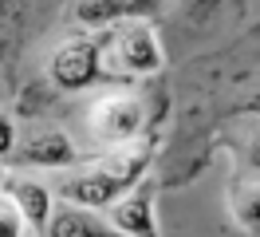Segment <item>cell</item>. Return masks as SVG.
Instances as JSON below:
<instances>
[{
    "label": "cell",
    "mask_w": 260,
    "mask_h": 237,
    "mask_svg": "<svg viewBox=\"0 0 260 237\" xmlns=\"http://www.w3.org/2000/svg\"><path fill=\"white\" fill-rule=\"evenodd\" d=\"M233 214L248 229H260V186H237L233 190Z\"/></svg>",
    "instance_id": "ba28073f"
},
{
    "label": "cell",
    "mask_w": 260,
    "mask_h": 237,
    "mask_svg": "<svg viewBox=\"0 0 260 237\" xmlns=\"http://www.w3.org/2000/svg\"><path fill=\"white\" fill-rule=\"evenodd\" d=\"M99 71V47L79 36V40H67L55 56H51V79L59 87H87Z\"/></svg>",
    "instance_id": "3957f363"
},
{
    "label": "cell",
    "mask_w": 260,
    "mask_h": 237,
    "mask_svg": "<svg viewBox=\"0 0 260 237\" xmlns=\"http://www.w3.org/2000/svg\"><path fill=\"white\" fill-rule=\"evenodd\" d=\"M12 194H16L20 214H24L28 221H44L48 218V190L40 186V182H16Z\"/></svg>",
    "instance_id": "52a82bcc"
},
{
    "label": "cell",
    "mask_w": 260,
    "mask_h": 237,
    "mask_svg": "<svg viewBox=\"0 0 260 237\" xmlns=\"http://www.w3.org/2000/svg\"><path fill=\"white\" fill-rule=\"evenodd\" d=\"M87 237H103V229H95V233H87Z\"/></svg>",
    "instance_id": "7c38bea8"
},
{
    "label": "cell",
    "mask_w": 260,
    "mask_h": 237,
    "mask_svg": "<svg viewBox=\"0 0 260 237\" xmlns=\"http://www.w3.org/2000/svg\"><path fill=\"white\" fill-rule=\"evenodd\" d=\"M99 67L111 75H154L162 67V44L150 24H118L99 47Z\"/></svg>",
    "instance_id": "6da1fadb"
},
{
    "label": "cell",
    "mask_w": 260,
    "mask_h": 237,
    "mask_svg": "<svg viewBox=\"0 0 260 237\" xmlns=\"http://www.w3.org/2000/svg\"><path fill=\"white\" fill-rule=\"evenodd\" d=\"M12 146V130H8V119L0 115V150H8Z\"/></svg>",
    "instance_id": "30bf717a"
},
{
    "label": "cell",
    "mask_w": 260,
    "mask_h": 237,
    "mask_svg": "<svg viewBox=\"0 0 260 237\" xmlns=\"http://www.w3.org/2000/svg\"><path fill=\"white\" fill-rule=\"evenodd\" d=\"M146 123V111L134 95H111V99H99L91 107V130L95 139L111 142V146H122V142L138 139V130Z\"/></svg>",
    "instance_id": "7a4b0ae2"
},
{
    "label": "cell",
    "mask_w": 260,
    "mask_h": 237,
    "mask_svg": "<svg viewBox=\"0 0 260 237\" xmlns=\"http://www.w3.org/2000/svg\"><path fill=\"white\" fill-rule=\"evenodd\" d=\"M24 162H36V166H63V162H71V142H67L59 130L32 135L28 146H24Z\"/></svg>",
    "instance_id": "5b68a950"
},
{
    "label": "cell",
    "mask_w": 260,
    "mask_h": 237,
    "mask_svg": "<svg viewBox=\"0 0 260 237\" xmlns=\"http://www.w3.org/2000/svg\"><path fill=\"white\" fill-rule=\"evenodd\" d=\"M252 170L260 174V142H256V146H252Z\"/></svg>",
    "instance_id": "8fae6325"
},
{
    "label": "cell",
    "mask_w": 260,
    "mask_h": 237,
    "mask_svg": "<svg viewBox=\"0 0 260 237\" xmlns=\"http://www.w3.org/2000/svg\"><path fill=\"white\" fill-rule=\"evenodd\" d=\"M111 221L130 237H154V225H150V198L146 194H134L122 205H114Z\"/></svg>",
    "instance_id": "8992f818"
},
{
    "label": "cell",
    "mask_w": 260,
    "mask_h": 237,
    "mask_svg": "<svg viewBox=\"0 0 260 237\" xmlns=\"http://www.w3.org/2000/svg\"><path fill=\"white\" fill-rule=\"evenodd\" d=\"M0 237H24V214L16 205H0Z\"/></svg>",
    "instance_id": "9c48e42d"
},
{
    "label": "cell",
    "mask_w": 260,
    "mask_h": 237,
    "mask_svg": "<svg viewBox=\"0 0 260 237\" xmlns=\"http://www.w3.org/2000/svg\"><path fill=\"white\" fill-rule=\"evenodd\" d=\"M118 182H114L111 174H103V170H91V174H83V178H75V182H67V198L71 202H83V205H107L118 194Z\"/></svg>",
    "instance_id": "277c9868"
}]
</instances>
